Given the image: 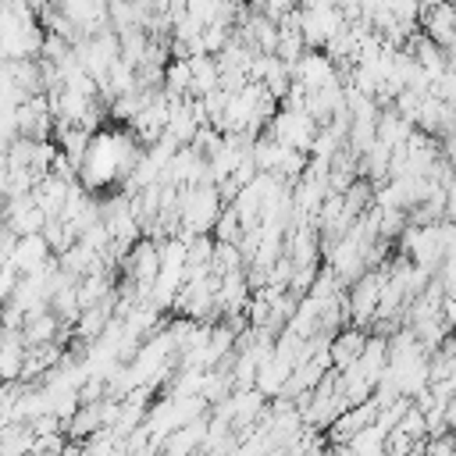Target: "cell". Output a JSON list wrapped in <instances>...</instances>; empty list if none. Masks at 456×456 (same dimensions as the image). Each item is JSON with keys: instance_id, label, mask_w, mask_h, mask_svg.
<instances>
[{"instance_id": "1", "label": "cell", "mask_w": 456, "mask_h": 456, "mask_svg": "<svg viewBox=\"0 0 456 456\" xmlns=\"http://www.w3.org/2000/svg\"><path fill=\"white\" fill-rule=\"evenodd\" d=\"M57 256L50 253V246H46V239L43 235H25V239H18L14 242V253H11V271L18 274V278H28V274H36V271H43L46 264H53Z\"/></svg>"}, {"instance_id": "4", "label": "cell", "mask_w": 456, "mask_h": 456, "mask_svg": "<svg viewBox=\"0 0 456 456\" xmlns=\"http://www.w3.org/2000/svg\"><path fill=\"white\" fill-rule=\"evenodd\" d=\"M14 285H18V274H14L11 267H0V310L11 303V292H14Z\"/></svg>"}, {"instance_id": "2", "label": "cell", "mask_w": 456, "mask_h": 456, "mask_svg": "<svg viewBox=\"0 0 456 456\" xmlns=\"http://www.w3.org/2000/svg\"><path fill=\"white\" fill-rule=\"evenodd\" d=\"M363 346H367V331H360V328H342V331L328 342V360H331V367H335V370L353 367V363L360 360Z\"/></svg>"}, {"instance_id": "3", "label": "cell", "mask_w": 456, "mask_h": 456, "mask_svg": "<svg viewBox=\"0 0 456 456\" xmlns=\"http://www.w3.org/2000/svg\"><path fill=\"white\" fill-rule=\"evenodd\" d=\"M21 367H25V338H21V331H4L0 328V381L4 385H18L21 381Z\"/></svg>"}]
</instances>
